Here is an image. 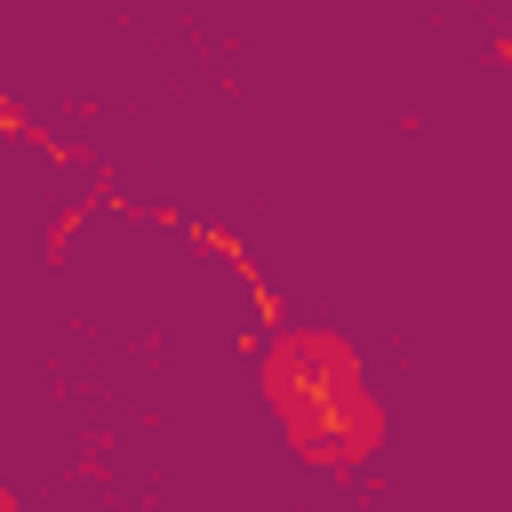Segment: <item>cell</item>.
I'll use <instances>...</instances> for the list:
<instances>
[{
	"instance_id": "6da1fadb",
	"label": "cell",
	"mask_w": 512,
	"mask_h": 512,
	"mask_svg": "<svg viewBox=\"0 0 512 512\" xmlns=\"http://www.w3.org/2000/svg\"><path fill=\"white\" fill-rule=\"evenodd\" d=\"M264 408L280 416L296 456L328 464V472H352L384 440V408L368 392V368L336 328H280L264 344Z\"/></svg>"
}]
</instances>
